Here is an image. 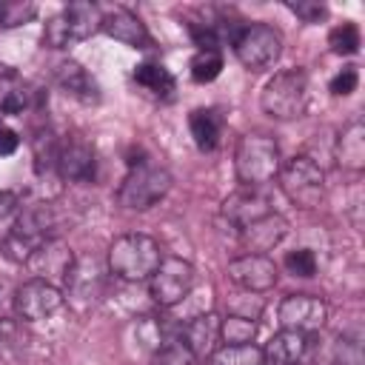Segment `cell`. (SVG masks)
<instances>
[{
	"instance_id": "3",
	"label": "cell",
	"mask_w": 365,
	"mask_h": 365,
	"mask_svg": "<svg viewBox=\"0 0 365 365\" xmlns=\"http://www.w3.org/2000/svg\"><path fill=\"white\" fill-rule=\"evenodd\" d=\"M54 240V217L48 205L29 208L17 217V222L9 228L3 240V254L11 262H29L46 242Z\"/></svg>"
},
{
	"instance_id": "8",
	"label": "cell",
	"mask_w": 365,
	"mask_h": 365,
	"mask_svg": "<svg viewBox=\"0 0 365 365\" xmlns=\"http://www.w3.org/2000/svg\"><path fill=\"white\" fill-rule=\"evenodd\" d=\"M231 43H234L237 60L245 68H251V71L268 68L279 57V51H282V37L268 23H248V26H242Z\"/></svg>"
},
{
	"instance_id": "4",
	"label": "cell",
	"mask_w": 365,
	"mask_h": 365,
	"mask_svg": "<svg viewBox=\"0 0 365 365\" xmlns=\"http://www.w3.org/2000/svg\"><path fill=\"white\" fill-rule=\"evenodd\" d=\"M308 97V74L302 68H285L265 83L259 103L274 120H297L305 114Z\"/></svg>"
},
{
	"instance_id": "34",
	"label": "cell",
	"mask_w": 365,
	"mask_h": 365,
	"mask_svg": "<svg viewBox=\"0 0 365 365\" xmlns=\"http://www.w3.org/2000/svg\"><path fill=\"white\" fill-rule=\"evenodd\" d=\"M356 83H359L356 68H354V66H345V68L331 80V94H336V97H348V94L356 88Z\"/></svg>"
},
{
	"instance_id": "31",
	"label": "cell",
	"mask_w": 365,
	"mask_h": 365,
	"mask_svg": "<svg viewBox=\"0 0 365 365\" xmlns=\"http://www.w3.org/2000/svg\"><path fill=\"white\" fill-rule=\"evenodd\" d=\"M285 268H288V274L308 279V277L317 274V257H314V251H308V248L288 251V257H285Z\"/></svg>"
},
{
	"instance_id": "35",
	"label": "cell",
	"mask_w": 365,
	"mask_h": 365,
	"mask_svg": "<svg viewBox=\"0 0 365 365\" xmlns=\"http://www.w3.org/2000/svg\"><path fill=\"white\" fill-rule=\"evenodd\" d=\"M17 145H20L17 131H11V128H0V157L14 154V151H17Z\"/></svg>"
},
{
	"instance_id": "24",
	"label": "cell",
	"mask_w": 365,
	"mask_h": 365,
	"mask_svg": "<svg viewBox=\"0 0 365 365\" xmlns=\"http://www.w3.org/2000/svg\"><path fill=\"white\" fill-rule=\"evenodd\" d=\"M257 334V317L248 314H228L220 317V339L225 345H248Z\"/></svg>"
},
{
	"instance_id": "2",
	"label": "cell",
	"mask_w": 365,
	"mask_h": 365,
	"mask_svg": "<svg viewBox=\"0 0 365 365\" xmlns=\"http://www.w3.org/2000/svg\"><path fill=\"white\" fill-rule=\"evenodd\" d=\"M234 168H237V180L245 188H259V185L271 182L282 168L277 140L262 131L242 134L237 143V151H234Z\"/></svg>"
},
{
	"instance_id": "18",
	"label": "cell",
	"mask_w": 365,
	"mask_h": 365,
	"mask_svg": "<svg viewBox=\"0 0 365 365\" xmlns=\"http://www.w3.org/2000/svg\"><path fill=\"white\" fill-rule=\"evenodd\" d=\"M285 234H288L285 217H279V214L271 211V214L254 220L251 225H245L240 231V240L248 248V254H265V251H274L285 240Z\"/></svg>"
},
{
	"instance_id": "15",
	"label": "cell",
	"mask_w": 365,
	"mask_h": 365,
	"mask_svg": "<svg viewBox=\"0 0 365 365\" xmlns=\"http://www.w3.org/2000/svg\"><path fill=\"white\" fill-rule=\"evenodd\" d=\"M274 208H271V202H268V197L262 194V191H257V188H240V191H234L231 197H225V202H222V217L237 228V231H242L245 225H251L254 220H259V217H265V214H271Z\"/></svg>"
},
{
	"instance_id": "22",
	"label": "cell",
	"mask_w": 365,
	"mask_h": 365,
	"mask_svg": "<svg viewBox=\"0 0 365 365\" xmlns=\"http://www.w3.org/2000/svg\"><path fill=\"white\" fill-rule=\"evenodd\" d=\"M222 114L214 111V108H194L191 117H188V128H191V137H194V145L200 151H214L220 145V137H222Z\"/></svg>"
},
{
	"instance_id": "30",
	"label": "cell",
	"mask_w": 365,
	"mask_h": 365,
	"mask_svg": "<svg viewBox=\"0 0 365 365\" xmlns=\"http://www.w3.org/2000/svg\"><path fill=\"white\" fill-rule=\"evenodd\" d=\"M57 151H60V143L54 140L51 131L40 134L34 140V165H37L40 174L48 171V168H57Z\"/></svg>"
},
{
	"instance_id": "9",
	"label": "cell",
	"mask_w": 365,
	"mask_h": 365,
	"mask_svg": "<svg viewBox=\"0 0 365 365\" xmlns=\"http://www.w3.org/2000/svg\"><path fill=\"white\" fill-rule=\"evenodd\" d=\"M194 288V268L180 257H163L157 271L148 277V294L160 308H174Z\"/></svg>"
},
{
	"instance_id": "12",
	"label": "cell",
	"mask_w": 365,
	"mask_h": 365,
	"mask_svg": "<svg viewBox=\"0 0 365 365\" xmlns=\"http://www.w3.org/2000/svg\"><path fill=\"white\" fill-rule=\"evenodd\" d=\"M225 274H228V279L234 285H240L248 294H265V291H271L277 285V277H279L277 262L268 254H242V257H237V259L228 262Z\"/></svg>"
},
{
	"instance_id": "16",
	"label": "cell",
	"mask_w": 365,
	"mask_h": 365,
	"mask_svg": "<svg viewBox=\"0 0 365 365\" xmlns=\"http://www.w3.org/2000/svg\"><path fill=\"white\" fill-rule=\"evenodd\" d=\"M177 336L194 354V359H208L220 342V317L217 314H200V317L182 322L177 328Z\"/></svg>"
},
{
	"instance_id": "36",
	"label": "cell",
	"mask_w": 365,
	"mask_h": 365,
	"mask_svg": "<svg viewBox=\"0 0 365 365\" xmlns=\"http://www.w3.org/2000/svg\"><path fill=\"white\" fill-rule=\"evenodd\" d=\"M3 111H9V114H20L23 108H26V91H11L6 100H3V106H0Z\"/></svg>"
},
{
	"instance_id": "14",
	"label": "cell",
	"mask_w": 365,
	"mask_h": 365,
	"mask_svg": "<svg viewBox=\"0 0 365 365\" xmlns=\"http://www.w3.org/2000/svg\"><path fill=\"white\" fill-rule=\"evenodd\" d=\"M57 171L68 182H94V177H97V154H94V148L80 137H71V140L60 143Z\"/></svg>"
},
{
	"instance_id": "33",
	"label": "cell",
	"mask_w": 365,
	"mask_h": 365,
	"mask_svg": "<svg viewBox=\"0 0 365 365\" xmlns=\"http://www.w3.org/2000/svg\"><path fill=\"white\" fill-rule=\"evenodd\" d=\"M288 9L302 20V23H319L325 20L328 9L319 3V0H297V3H288Z\"/></svg>"
},
{
	"instance_id": "26",
	"label": "cell",
	"mask_w": 365,
	"mask_h": 365,
	"mask_svg": "<svg viewBox=\"0 0 365 365\" xmlns=\"http://www.w3.org/2000/svg\"><path fill=\"white\" fill-rule=\"evenodd\" d=\"M37 17V3L31 0H0V29H17Z\"/></svg>"
},
{
	"instance_id": "23",
	"label": "cell",
	"mask_w": 365,
	"mask_h": 365,
	"mask_svg": "<svg viewBox=\"0 0 365 365\" xmlns=\"http://www.w3.org/2000/svg\"><path fill=\"white\" fill-rule=\"evenodd\" d=\"M134 80H137V86H143L154 97H168L174 91V74L165 66H160V63H143V66H137L134 68Z\"/></svg>"
},
{
	"instance_id": "7",
	"label": "cell",
	"mask_w": 365,
	"mask_h": 365,
	"mask_svg": "<svg viewBox=\"0 0 365 365\" xmlns=\"http://www.w3.org/2000/svg\"><path fill=\"white\" fill-rule=\"evenodd\" d=\"M277 177H279V185H282L285 197L299 208H317L325 197V174H322L319 163L311 160L308 154L291 157L279 168Z\"/></svg>"
},
{
	"instance_id": "11",
	"label": "cell",
	"mask_w": 365,
	"mask_h": 365,
	"mask_svg": "<svg viewBox=\"0 0 365 365\" xmlns=\"http://www.w3.org/2000/svg\"><path fill=\"white\" fill-rule=\"evenodd\" d=\"M328 319V305L317 294H288L279 308H277V322L279 328L288 331H302V334H317Z\"/></svg>"
},
{
	"instance_id": "29",
	"label": "cell",
	"mask_w": 365,
	"mask_h": 365,
	"mask_svg": "<svg viewBox=\"0 0 365 365\" xmlns=\"http://www.w3.org/2000/svg\"><path fill=\"white\" fill-rule=\"evenodd\" d=\"M328 46L334 54H356L359 51V29L354 23H342L328 34Z\"/></svg>"
},
{
	"instance_id": "6",
	"label": "cell",
	"mask_w": 365,
	"mask_h": 365,
	"mask_svg": "<svg viewBox=\"0 0 365 365\" xmlns=\"http://www.w3.org/2000/svg\"><path fill=\"white\" fill-rule=\"evenodd\" d=\"M100 23H103V11L94 3H83V0L68 3L46 23L43 43L51 46V48L77 46V43L88 40L94 31H100Z\"/></svg>"
},
{
	"instance_id": "21",
	"label": "cell",
	"mask_w": 365,
	"mask_h": 365,
	"mask_svg": "<svg viewBox=\"0 0 365 365\" xmlns=\"http://www.w3.org/2000/svg\"><path fill=\"white\" fill-rule=\"evenodd\" d=\"M66 291L68 297H80V299H97L103 291V271L91 257L74 259L68 279H66Z\"/></svg>"
},
{
	"instance_id": "10",
	"label": "cell",
	"mask_w": 365,
	"mask_h": 365,
	"mask_svg": "<svg viewBox=\"0 0 365 365\" xmlns=\"http://www.w3.org/2000/svg\"><path fill=\"white\" fill-rule=\"evenodd\" d=\"M63 299L66 297H63L60 285L31 277L29 282H23L14 291V314L26 322H40V319H48L51 314H57Z\"/></svg>"
},
{
	"instance_id": "28",
	"label": "cell",
	"mask_w": 365,
	"mask_h": 365,
	"mask_svg": "<svg viewBox=\"0 0 365 365\" xmlns=\"http://www.w3.org/2000/svg\"><path fill=\"white\" fill-rule=\"evenodd\" d=\"M191 80L194 83H211L222 71V54L220 51H197L191 57Z\"/></svg>"
},
{
	"instance_id": "13",
	"label": "cell",
	"mask_w": 365,
	"mask_h": 365,
	"mask_svg": "<svg viewBox=\"0 0 365 365\" xmlns=\"http://www.w3.org/2000/svg\"><path fill=\"white\" fill-rule=\"evenodd\" d=\"M268 365H311L317 356V334L279 328L262 348Z\"/></svg>"
},
{
	"instance_id": "19",
	"label": "cell",
	"mask_w": 365,
	"mask_h": 365,
	"mask_svg": "<svg viewBox=\"0 0 365 365\" xmlns=\"http://www.w3.org/2000/svg\"><path fill=\"white\" fill-rule=\"evenodd\" d=\"M54 83H57L66 94H71V97H77V100H83V103H97V100H100V86H97V80H94L80 63H74V60H63V63L54 68Z\"/></svg>"
},
{
	"instance_id": "38",
	"label": "cell",
	"mask_w": 365,
	"mask_h": 365,
	"mask_svg": "<svg viewBox=\"0 0 365 365\" xmlns=\"http://www.w3.org/2000/svg\"><path fill=\"white\" fill-rule=\"evenodd\" d=\"M194 365H211V362H200V359H197V362H194Z\"/></svg>"
},
{
	"instance_id": "5",
	"label": "cell",
	"mask_w": 365,
	"mask_h": 365,
	"mask_svg": "<svg viewBox=\"0 0 365 365\" xmlns=\"http://www.w3.org/2000/svg\"><path fill=\"white\" fill-rule=\"evenodd\" d=\"M171 191V174L163 165L137 160L117 188V202L128 211H148Z\"/></svg>"
},
{
	"instance_id": "20",
	"label": "cell",
	"mask_w": 365,
	"mask_h": 365,
	"mask_svg": "<svg viewBox=\"0 0 365 365\" xmlns=\"http://www.w3.org/2000/svg\"><path fill=\"white\" fill-rule=\"evenodd\" d=\"M334 154L345 171H362L365 168V125H362V120H351L342 128Z\"/></svg>"
},
{
	"instance_id": "32",
	"label": "cell",
	"mask_w": 365,
	"mask_h": 365,
	"mask_svg": "<svg viewBox=\"0 0 365 365\" xmlns=\"http://www.w3.org/2000/svg\"><path fill=\"white\" fill-rule=\"evenodd\" d=\"M336 359L342 365H359L362 362V336H359V331L342 334L336 339Z\"/></svg>"
},
{
	"instance_id": "27",
	"label": "cell",
	"mask_w": 365,
	"mask_h": 365,
	"mask_svg": "<svg viewBox=\"0 0 365 365\" xmlns=\"http://www.w3.org/2000/svg\"><path fill=\"white\" fill-rule=\"evenodd\" d=\"M194 354L182 345V339L177 336V331L160 345L154 348V356H151V365H194Z\"/></svg>"
},
{
	"instance_id": "1",
	"label": "cell",
	"mask_w": 365,
	"mask_h": 365,
	"mask_svg": "<svg viewBox=\"0 0 365 365\" xmlns=\"http://www.w3.org/2000/svg\"><path fill=\"white\" fill-rule=\"evenodd\" d=\"M106 262H108V274H114L117 279L143 282L163 262V251L157 240H151L148 234H123L108 245Z\"/></svg>"
},
{
	"instance_id": "25",
	"label": "cell",
	"mask_w": 365,
	"mask_h": 365,
	"mask_svg": "<svg viewBox=\"0 0 365 365\" xmlns=\"http://www.w3.org/2000/svg\"><path fill=\"white\" fill-rule=\"evenodd\" d=\"M211 365H268L262 348L248 345H222L211 354Z\"/></svg>"
},
{
	"instance_id": "37",
	"label": "cell",
	"mask_w": 365,
	"mask_h": 365,
	"mask_svg": "<svg viewBox=\"0 0 365 365\" xmlns=\"http://www.w3.org/2000/svg\"><path fill=\"white\" fill-rule=\"evenodd\" d=\"M9 334H11V322H9V319H0V345L6 342Z\"/></svg>"
},
{
	"instance_id": "17",
	"label": "cell",
	"mask_w": 365,
	"mask_h": 365,
	"mask_svg": "<svg viewBox=\"0 0 365 365\" xmlns=\"http://www.w3.org/2000/svg\"><path fill=\"white\" fill-rule=\"evenodd\" d=\"M100 31H106L108 37H114L117 43L131 46V48H148L151 46V34H148L145 23L137 14H131L128 9H114V11L103 14Z\"/></svg>"
}]
</instances>
